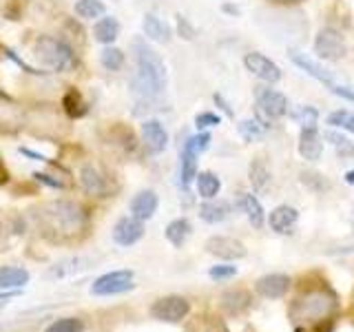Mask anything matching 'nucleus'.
<instances>
[{
    "instance_id": "1",
    "label": "nucleus",
    "mask_w": 354,
    "mask_h": 332,
    "mask_svg": "<svg viewBox=\"0 0 354 332\" xmlns=\"http://www.w3.org/2000/svg\"><path fill=\"white\" fill-rule=\"evenodd\" d=\"M29 221L51 243L73 246L91 235L93 215L91 206L75 197L44 199L29 210Z\"/></svg>"
},
{
    "instance_id": "2",
    "label": "nucleus",
    "mask_w": 354,
    "mask_h": 332,
    "mask_svg": "<svg viewBox=\"0 0 354 332\" xmlns=\"http://www.w3.org/2000/svg\"><path fill=\"white\" fill-rule=\"evenodd\" d=\"M133 71L129 75L131 93L142 102H153L164 95L169 84V71L162 55L155 51L147 38H133Z\"/></svg>"
},
{
    "instance_id": "3",
    "label": "nucleus",
    "mask_w": 354,
    "mask_h": 332,
    "mask_svg": "<svg viewBox=\"0 0 354 332\" xmlns=\"http://www.w3.org/2000/svg\"><path fill=\"white\" fill-rule=\"evenodd\" d=\"M29 53L36 66L53 75H73L82 69V51L58 31H38L29 38Z\"/></svg>"
},
{
    "instance_id": "4",
    "label": "nucleus",
    "mask_w": 354,
    "mask_h": 332,
    "mask_svg": "<svg viewBox=\"0 0 354 332\" xmlns=\"http://www.w3.org/2000/svg\"><path fill=\"white\" fill-rule=\"evenodd\" d=\"M25 136L38 142L64 144L73 136V122L64 116L60 102H27Z\"/></svg>"
},
{
    "instance_id": "5",
    "label": "nucleus",
    "mask_w": 354,
    "mask_h": 332,
    "mask_svg": "<svg viewBox=\"0 0 354 332\" xmlns=\"http://www.w3.org/2000/svg\"><path fill=\"white\" fill-rule=\"evenodd\" d=\"M73 186L80 188V193L86 199H91V202H104V199L118 195L120 180L104 160L91 158V155H82V158L77 160Z\"/></svg>"
},
{
    "instance_id": "6",
    "label": "nucleus",
    "mask_w": 354,
    "mask_h": 332,
    "mask_svg": "<svg viewBox=\"0 0 354 332\" xmlns=\"http://www.w3.org/2000/svg\"><path fill=\"white\" fill-rule=\"evenodd\" d=\"M288 58H290V62L297 64L304 73H308L310 77H315V80H319L321 84H326V86H328V91H332L337 98L348 100V102L354 104V89H352V86H346V84H341V82H337V77L332 75L328 69H324V66H321L319 62H315L313 58H308L306 53L297 51V49H288Z\"/></svg>"
},
{
    "instance_id": "7",
    "label": "nucleus",
    "mask_w": 354,
    "mask_h": 332,
    "mask_svg": "<svg viewBox=\"0 0 354 332\" xmlns=\"http://www.w3.org/2000/svg\"><path fill=\"white\" fill-rule=\"evenodd\" d=\"M27 102L7 91L0 93V138L25 136Z\"/></svg>"
},
{
    "instance_id": "8",
    "label": "nucleus",
    "mask_w": 354,
    "mask_h": 332,
    "mask_svg": "<svg viewBox=\"0 0 354 332\" xmlns=\"http://www.w3.org/2000/svg\"><path fill=\"white\" fill-rule=\"evenodd\" d=\"M100 140H102L106 149H111V153L124 155V158H129V155H133L142 147L136 131H133L127 122H120V120L104 122V127L100 129Z\"/></svg>"
},
{
    "instance_id": "9",
    "label": "nucleus",
    "mask_w": 354,
    "mask_h": 332,
    "mask_svg": "<svg viewBox=\"0 0 354 332\" xmlns=\"http://www.w3.org/2000/svg\"><path fill=\"white\" fill-rule=\"evenodd\" d=\"M210 133L208 131H197L195 136H188L182 153H180V182L184 188H188L197 177V160L204 151L210 149Z\"/></svg>"
},
{
    "instance_id": "10",
    "label": "nucleus",
    "mask_w": 354,
    "mask_h": 332,
    "mask_svg": "<svg viewBox=\"0 0 354 332\" xmlns=\"http://www.w3.org/2000/svg\"><path fill=\"white\" fill-rule=\"evenodd\" d=\"M315 53H317V58L326 62H339L348 55V42L343 38L341 31L332 27H324V29H319L315 36Z\"/></svg>"
},
{
    "instance_id": "11",
    "label": "nucleus",
    "mask_w": 354,
    "mask_h": 332,
    "mask_svg": "<svg viewBox=\"0 0 354 332\" xmlns=\"http://www.w3.org/2000/svg\"><path fill=\"white\" fill-rule=\"evenodd\" d=\"M133 270H111L100 275L97 279L91 284V295L95 297H113V295H122L129 293L136 288L133 284Z\"/></svg>"
},
{
    "instance_id": "12",
    "label": "nucleus",
    "mask_w": 354,
    "mask_h": 332,
    "mask_svg": "<svg viewBox=\"0 0 354 332\" xmlns=\"http://www.w3.org/2000/svg\"><path fill=\"white\" fill-rule=\"evenodd\" d=\"M254 104H257V113L266 116L268 120H279L288 116V111H290L288 98L281 91H277V89L266 86V84L254 89Z\"/></svg>"
},
{
    "instance_id": "13",
    "label": "nucleus",
    "mask_w": 354,
    "mask_h": 332,
    "mask_svg": "<svg viewBox=\"0 0 354 332\" xmlns=\"http://www.w3.org/2000/svg\"><path fill=\"white\" fill-rule=\"evenodd\" d=\"M188 313H191V304H188V299L180 295L160 297L151 306V317L162 321V324H180Z\"/></svg>"
},
{
    "instance_id": "14",
    "label": "nucleus",
    "mask_w": 354,
    "mask_h": 332,
    "mask_svg": "<svg viewBox=\"0 0 354 332\" xmlns=\"http://www.w3.org/2000/svg\"><path fill=\"white\" fill-rule=\"evenodd\" d=\"M140 144L149 155H160L169 147V131L160 120L147 118L140 124Z\"/></svg>"
},
{
    "instance_id": "15",
    "label": "nucleus",
    "mask_w": 354,
    "mask_h": 332,
    "mask_svg": "<svg viewBox=\"0 0 354 332\" xmlns=\"http://www.w3.org/2000/svg\"><path fill=\"white\" fill-rule=\"evenodd\" d=\"M243 66H246L254 77H259V80L266 84H274L283 77L279 66H277L268 55H263L259 51H248L246 55H243Z\"/></svg>"
},
{
    "instance_id": "16",
    "label": "nucleus",
    "mask_w": 354,
    "mask_h": 332,
    "mask_svg": "<svg viewBox=\"0 0 354 332\" xmlns=\"http://www.w3.org/2000/svg\"><path fill=\"white\" fill-rule=\"evenodd\" d=\"M335 306L337 302L330 293L315 290L299 299L297 310H299V315H301V319H313V317H326L330 313V308H335Z\"/></svg>"
},
{
    "instance_id": "17",
    "label": "nucleus",
    "mask_w": 354,
    "mask_h": 332,
    "mask_svg": "<svg viewBox=\"0 0 354 332\" xmlns=\"http://www.w3.org/2000/svg\"><path fill=\"white\" fill-rule=\"evenodd\" d=\"M111 235H113V241L122 248L136 246V243L144 237V221L136 219L133 215H124L113 224Z\"/></svg>"
},
{
    "instance_id": "18",
    "label": "nucleus",
    "mask_w": 354,
    "mask_h": 332,
    "mask_svg": "<svg viewBox=\"0 0 354 332\" xmlns=\"http://www.w3.org/2000/svg\"><path fill=\"white\" fill-rule=\"evenodd\" d=\"M58 102H60V107L64 111V116L69 118L71 122L82 120L84 116H88V109H91V107H88V100L82 93V89L77 84H69V82H66Z\"/></svg>"
},
{
    "instance_id": "19",
    "label": "nucleus",
    "mask_w": 354,
    "mask_h": 332,
    "mask_svg": "<svg viewBox=\"0 0 354 332\" xmlns=\"http://www.w3.org/2000/svg\"><path fill=\"white\" fill-rule=\"evenodd\" d=\"M206 252H210L217 259L230 261V259H241L243 255H246V246H243V243L235 237L215 235L206 241Z\"/></svg>"
},
{
    "instance_id": "20",
    "label": "nucleus",
    "mask_w": 354,
    "mask_h": 332,
    "mask_svg": "<svg viewBox=\"0 0 354 332\" xmlns=\"http://www.w3.org/2000/svg\"><path fill=\"white\" fill-rule=\"evenodd\" d=\"M158 206H160V197L151 188H144V191L136 193L131 197L129 202V215H133L140 221H149L155 213H158Z\"/></svg>"
},
{
    "instance_id": "21",
    "label": "nucleus",
    "mask_w": 354,
    "mask_h": 332,
    "mask_svg": "<svg viewBox=\"0 0 354 332\" xmlns=\"http://www.w3.org/2000/svg\"><path fill=\"white\" fill-rule=\"evenodd\" d=\"M91 38L93 42L97 44H102V47H106V44H115V40L120 38V33H122V25H120V20L115 16H102V18H97L95 22H91Z\"/></svg>"
},
{
    "instance_id": "22",
    "label": "nucleus",
    "mask_w": 354,
    "mask_h": 332,
    "mask_svg": "<svg viewBox=\"0 0 354 332\" xmlns=\"http://www.w3.org/2000/svg\"><path fill=\"white\" fill-rule=\"evenodd\" d=\"M299 155L308 162H317L324 155V138L317 127H301L299 133Z\"/></svg>"
},
{
    "instance_id": "23",
    "label": "nucleus",
    "mask_w": 354,
    "mask_h": 332,
    "mask_svg": "<svg viewBox=\"0 0 354 332\" xmlns=\"http://www.w3.org/2000/svg\"><path fill=\"white\" fill-rule=\"evenodd\" d=\"M290 277L283 273H270L263 275L261 279H257V293L266 299H281L286 297V293L290 290Z\"/></svg>"
},
{
    "instance_id": "24",
    "label": "nucleus",
    "mask_w": 354,
    "mask_h": 332,
    "mask_svg": "<svg viewBox=\"0 0 354 332\" xmlns=\"http://www.w3.org/2000/svg\"><path fill=\"white\" fill-rule=\"evenodd\" d=\"M142 31H144V38L151 40V42H158V44H169L173 31L169 27V22H164L158 14H144L142 18Z\"/></svg>"
},
{
    "instance_id": "25",
    "label": "nucleus",
    "mask_w": 354,
    "mask_h": 332,
    "mask_svg": "<svg viewBox=\"0 0 354 332\" xmlns=\"http://www.w3.org/2000/svg\"><path fill=\"white\" fill-rule=\"evenodd\" d=\"M297 219H299V210L288 204H281L272 208V213L268 215V224L274 232H279V235H290Z\"/></svg>"
},
{
    "instance_id": "26",
    "label": "nucleus",
    "mask_w": 354,
    "mask_h": 332,
    "mask_svg": "<svg viewBox=\"0 0 354 332\" xmlns=\"http://www.w3.org/2000/svg\"><path fill=\"white\" fill-rule=\"evenodd\" d=\"M232 215L230 202H221V199H204V204L199 206V217L206 224H221Z\"/></svg>"
},
{
    "instance_id": "27",
    "label": "nucleus",
    "mask_w": 354,
    "mask_h": 332,
    "mask_svg": "<svg viewBox=\"0 0 354 332\" xmlns=\"http://www.w3.org/2000/svg\"><path fill=\"white\" fill-rule=\"evenodd\" d=\"M97 62L104 71L120 73V71H124V66H127V51L115 47V44H106V47L100 49Z\"/></svg>"
},
{
    "instance_id": "28",
    "label": "nucleus",
    "mask_w": 354,
    "mask_h": 332,
    "mask_svg": "<svg viewBox=\"0 0 354 332\" xmlns=\"http://www.w3.org/2000/svg\"><path fill=\"white\" fill-rule=\"evenodd\" d=\"M31 275L27 268L20 266H0V290H20L22 286H27Z\"/></svg>"
},
{
    "instance_id": "29",
    "label": "nucleus",
    "mask_w": 354,
    "mask_h": 332,
    "mask_svg": "<svg viewBox=\"0 0 354 332\" xmlns=\"http://www.w3.org/2000/svg\"><path fill=\"white\" fill-rule=\"evenodd\" d=\"M25 226H27V221H25V217H22V215L0 219V252L9 250L11 239H14V237L25 235Z\"/></svg>"
},
{
    "instance_id": "30",
    "label": "nucleus",
    "mask_w": 354,
    "mask_h": 332,
    "mask_svg": "<svg viewBox=\"0 0 354 332\" xmlns=\"http://www.w3.org/2000/svg\"><path fill=\"white\" fill-rule=\"evenodd\" d=\"M237 204L241 208V213H246L248 221H250V226L252 228H261L263 226V221H266V215H263V206L257 197H254L252 193H241L237 197Z\"/></svg>"
},
{
    "instance_id": "31",
    "label": "nucleus",
    "mask_w": 354,
    "mask_h": 332,
    "mask_svg": "<svg viewBox=\"0 0 354 332\" xmlns=\"http://www.w3.org/2000/svg\"><path fill=\"white\" fill-rule=\"evenodd\" d=\"M73 16L80 22H95L106 16V5L102 0H73Z\"/></svg>"
},
{
    "instance_id": "32",
    "label": "nucleus",
    "mask_w": 354,
    "mask_h": 332,
    "mask_svg": "<svg viewBox=\"0 0 354 332\" xmlns=\"http://www.w3.org/2000/svg\"><path fill=\"white\" fill-rule=\"evenodd\" d=\"M248 177H250L252 188H254L257 193H263L266 188L270 186V182H272V173H270V169H268V164H266L261 158H254V160L250 162Z\"/></svg>"
},
{
    "instance_id": "33",
    "label": "nucleus",
    "mask_w": 354,
    "mask_h": 332,
    "mask_svg": "<svg viewBox=\"0 0 354 332\" xmlns=\"http://www.w3.org/2000/svg\"><path fill=\"white\" fill-rule=\"evenodd\" d=\"M195 186H197V195L202 199H215L221 191V180L213 171H202L195 177Z\"/></svg>"
},
{
    "instance_id": "34",
    "label": "nucleus",
    "mask_w": 354,
    "mask_h": 332,
    "mask_svg": "<svg viewBox=\"0 0 354 332\" xmlns=\"http://www.w3.org/2000/svg\"><path fill=\"white\" fill-rule=\"evenodd\" d=\"M191 232H193V226H191V221H188L186 217H177L173 219L169 226H166L164 230V235L166 239H169L175 248H182L184 246V241L191 237Z\"/></svg>"
},
{
    "instance_id": "35",
    "label": "nucleus",
    "mask_w": 354,
    "mask_h": 332,
    "mask_svg": "<svg viewBox=\"0 0 354 332\" xmlns=\"http://www.w3.org/2000/svg\"><path fill=\"white\" fill-rule=\"evenodd\" d=\"M250 306V295L246 290H228L221 295V308L228 315H241Z\"/></svg>"
},
{
    "instance_id": "36",
    "label": "nucleus",
    "mask_w": 354,
    "mask_h": 332,
    "mask_svg": "<svg viewBox=\"0 0 354 332\" xmlns=\"http://www.w3.org/2000/svg\"><path fill=\"white\" fill-rule=\"evenodd\" d=\"M31 0H0V18L20 22L29 14Z\"/></svg>"
},
{
    "instance_id": "37",
    "label": "nucleus",
    "mask_w": 354,
    "mask_h": 332,
    "mask_svg": "<svg viewBox=\"0 0 354 332\" xmlns=\"http://www.w3.org/2000/svg\"><path fill=\"white\" fill-rule=\"evenodd\" d=\"M88 264H91V259L86 257H71V259H64V261H58L55 266H51L47 277H66V275H73L77 270H84L88 268Z\"/></svg>"
},
{
    "instance_id": "38",
    "label": "nucleus",
    "mask_w": 354,
    "mask_h": 332,
    "mask_svg": "<svg viewBox=\"0 0 354 332\" xmlns=\"http://www.w3.org/2000/svg\"><path fill=\"white\" fill-rule=\"evenodd\" d=\"M324 140H328V142L332 144V147H335V151H337L339 158H343V160L354 158V142H352L348 136H343V133H339V131L328 129V131H326V136H324Z\"/></svg>"
},
{
    "instance_id": "39",
    "label": "nucleus",
    "mask_w": 354,
    "mask_h": 332,
    "mask_svg": "<svg viewBox=\"0 0 354 332\" xmlns=\"http://www.w3.org/2000/svg\"><path fill=\"white\" fill-rule=\"evenodd\" d=\"M288 116H290L297 124H301V127H317L319 111L315 107H310V104H299V107L288 111Z\"/></svg>"
},
{
    "instance_id": "40",
    "label": "nucleus",
    "mask_w": 354,
    "mask_h": 332,
    "mask_svg": "<svg viewBox=\"0 0 354 332\" xmlns=\"http://www.w3.org/2000/svg\"><path fill=\"white\" fill-rule=\"evenodd\" d=\"M266 124H261L259 120H243V122H239V127H237V131H239V136L246 140V142H257V140H261L263 136H266Z\"/></svg>"
},
{
    "instance_id": "41",
    "label": "nucleus",
    "mask_w": 354,
    "mask_h": 332,
    "mask_svg": "<svg viewBox=\"0 0 354 332\" xmlns=\"http://www.w3.org/2000/svg\"><path fill=\"white\" fill-rule=\"evenodd\" d=\"M328 124L332 129L354 133V113L348 109H337V111H332V113H328Z\"/></svg>"
},
{
    "instance_id": "42",
    "label": "nucleus",
    "mask_w": 354,
    "mask_h": 332,
    "mask_svg": "<svg viewBox=\"0 0 354 332\" xmlns=\"http://www.w3.org/2000/svg\"><path fill=\"white\" fill-rule=\"evenodd\" d=\"M31 177H33V180H36L38 184H44V186H49V188H55V191H69V188L73 186V184H69V182H64L62 177H55V175H51V173H47V171H33Z\"/></svg>"
},
{
    "instance_id": "43",
    "label": "nucleus",
    "mask_w": 354,
    "mask_h": 332,
    "mask_svg": "<svg viewBox=\"0 0 354 332\" xmlns=\"http://www.w3.org/2000/svg\"><path fill=\"white\" fill-rule=\"evenodd\" d=\"M44 332H84V324L77 317H64L53 321Z\"/></svg>"
},
{
    "instance_id": "44",
    "label": "nucleus",
    "mask_w": 354,
    "mask_h": 332,
    "mask_svg": "<svg viewBox=\"0 0 354 332\" xmlns=\"http://www.w3.org/2000/svg\"><path fill=\"white\" fill-rule=\"evenodd\" d=\"M237 275V268L230 264H219V266H213V268L208 270V277L215 282H226V279H232V277Z\"/></svg>"
},
{
    "instance_id": "45",
    "label": "nucleus",
    "mask_w": 354,
    "mask_h": 332,
    "mask_svg": "<svg viewBox=\"0 0 354 332\" xmlns=\"http://www.w3.org/2000/svg\"><path fill=\"white\" fill-rule=\"evenodd\" d=\"M219 122H221L219 116L213 113V111H202V113L195 116V127H197V131H206L210 127H217Z\"/></svg>"
},
{
    "instance_id": "46",
    "label": "nucleus",
    "mask_w": 354,
    "mask_h": 332,
    "mask_svg": "<svg viewBox=\"0 0 354 332\" xmlns=\"http://www.w3.org/2000/svg\"><path fill=\"white\" fill-rule=\"evenodd\" d=\"M177 25H180V33H182V38H186V40H191L193 38V27L191 25H188L186 27V18L184 16H177Z\"/></svg>"
},
{
    "instance_id": "47",
    "label": "nucleus",
    "mask_w": 354,
    "mask_h": 332,
    "mask_svg": "<svg viewBox=\"0 0 354 332\" xmlns=\"http://www.w3.org/2000/svg\"><path fill=\"white\" fill-rule=\"evenodd\" d=\"M7 182H9V171L3 162V155H0V184H7Z\"/></svg>"
},
{
    "instance_id": "48",
    "label": "nucleus",
    "mask_w": 354,
    "mask_h": 332,
    "mask_svg": "<svg viewBox=\"0 0 354 332\" xmlns=\"http://www.w3.org/2000/svg\"><path fill=\"white\" fill-rule=\"evenodd\" d=\"M274 5H299V3H306V0H270Z\"/></svg>"
},
{
    "instance_id": "49",
    "label": "nucleus",
    "mask_w": 354,
    "mask_h": 332,
    "mask_svg": "<svg viewBox=\"0 0 354 332\" xmlns=\"http://www.w3.org/2000/svg\"><path fill=\"white\" fill-rule=\"evenodd\" d=\"M343 180H346L348 184H352V186H354V169H352V171H348L346 175H343Z\"/></svg>"
},
{
    "instance_id": "50",
    "label": "nucleus",
    "mask_w": 354,
    "mask_h": 332,
    "mask_svg": "<svg viewBox=\"0 0 354 332\" xmlns=\"http://www.w3.org/2000/svg\"><path fill=\"white\" fill-rule=\"evenodd\" d=\"M5 47H7V44H5L3 40H0V58H3V53H5Z\"/></svg>"
},
{
    "instance_id": "51",
    "label": "nucleus",
    "mask_w": 354,
    "mask_h": 332,
    "mask_svg": "<svg viewBox=\"0 0 354 332\" xmlns=\"http://www.w3.org/2000/svg\"><path fill=\"white\" fill-rule=\"evenodd\" d=\"M5 91V89H3V82H0V93H3Z\"/></svg>"
}]
</instances>
